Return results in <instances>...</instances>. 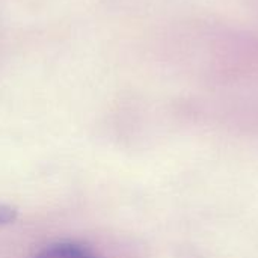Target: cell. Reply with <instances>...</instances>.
<instances>
[{"mask_svg":"<svg viewBox=\"0 0 258 258\" xmlns=\"http://www.w3.org/2000/svg\"><path fill=\"white\" fill-rule=\"evenodd\" d=\"M33 258H98L88 246L63 240L42 248Z\"/></svg>","mask_w":258,"mask_h":258,"instance_id":"6da1fadb","label":"cell"},{"mask_svg":"<svg viewBox=\"0 0 258 258\" xmlns=\"http://www.w3.org/2000/svg\"><path fill=\"white\" fill-rule=\"evenodd\" d=\"M17 216H18V212L15 207L0 203V227H5V225L15 222Z\"/></svg>","mask_w":258,"mask_h":258,"instance_id":"7a4b0ae2","label":"cell"}]
</instances>
